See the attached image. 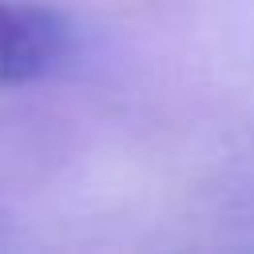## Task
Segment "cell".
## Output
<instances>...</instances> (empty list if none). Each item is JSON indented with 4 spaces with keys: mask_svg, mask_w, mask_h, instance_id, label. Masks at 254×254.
I'll return each instance as SVG.
<instances>
[{
    "mask_svg": "<svg viewBox=\"0 0 254 254\" xmlns=\"http://www.w3.org/2000/svg\"><path fill=\"white\" fill-rule=\"evenodd\" d=\"M67 56V24L60 12L28 0H0V87L48 75Z\"/></svg>",
    "mask_w": 254,
    "mask_h": 254,
    "instance_id": "cell-1",
    "label": "cell"
}]
</instances>
